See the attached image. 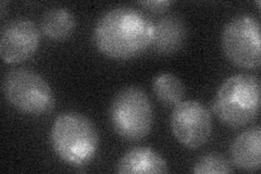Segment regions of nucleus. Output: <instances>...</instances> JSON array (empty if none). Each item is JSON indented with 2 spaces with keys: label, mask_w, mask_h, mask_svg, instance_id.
Returning <instances> with one entry per match:
<instances>
[{
  "label": "nucleus",
  "mask_w": 261,
  "mask_h": 174,
  "mask_svg": "<svg viewBox=\"0 0 261 174\" xmlns=\"http://www.w3.org/2000/svg\"><path fill=\"white\" fill-rule=\"evenodd\" d=\"M153 23L135 8L118 7L97 21L93 39L102 55L127 60L142 55L151 46Z\"/></svg>",
  "instance_id": "f257e3e1"
},
{
  "label": "nucleus",
  "mask_w": 261,
  "mask_h": 174,
  "mask_svg": "<svg viewBox=\"0 0 261 174\" xmlns=\"http://www.w3.org/2000/svg\"><path fill=\"white\" fill-rule=\"evenodd\" d=\"M50 144L62 161L80 167L94 159L99 147V134L85 115L65 112L58 115L53 124Z\"/></svg>",
  "instance_id": "f03ea898"
},
{
  "label": "nucleus",
  "mask_w": 261,
  "mask_h": 174,
  "mask_svg": "<svg viewBox=\"0 0 261 174\" xmlns=\"http://www.w3.org/2000/svg\"><path fill=\"white\" fill-rule=\"evenodd\" d=\"M214 111L224 126L241 129L254 122L260 109V82L251 74H236L216 94Z\"/></svg>",
  "instance_id": "7ed1b4c3"
},
{
  "label": "nucleus",
  "mask_w": 261,
  "mask_h": 174,
  "mask_svg": "<svg viewBox=\"0 0 261 174\" xmlns=\"http://www.w3.org/2000/svg\"><path fill=\"white\" fill-rule=\"evenodd\" d=\"M109 120L116 133L125 140L137 142L150 133L153 109L150 99L141 87L126 86L113 97Z\"/></svg>",
  "instance_id": "20e7f679"
},
{
  "label": "nucleus",
  "mask_w": 261,
  "mask_h": 174,
  "mask_svg": "<svg viewBox=\"0 0 261 174\" xmlns=\"http://www.w3.org/2000/svg\"><path fill=\"white\" fill-rule=\"evenodd\" d=\"M3 92L16 110L31 115H45L55 108L50 85L38 73L18 69L8 72L3 80Z\"/></svg>",
  "instance_id": "39448f33"
},
{
  "label": "nucleus",
  "mask_w": 261,
  "mask_h": 174,
  "mask_svg": "<svg viewBox=\"0 0 261 174\" xmlns=\"http://www.w3.org/2000/svg\"><path fill=\"white\" fill-rule=\"evenodd\" d=\"M221 44L225 57L236 67L256 69L260 65V23L255 16H234L223 28Z\"/></svg>",
  "instance_id": "423d86ee"
},
{
  "label": "nucleus",
  "mask_w": 261,
  "mask_h": 174,
  "mask_svg": "<svg viewBox=\"0 0 261 174\" xmlns=\"http://www.w3.org/2000/svg\"><path fill=\"white\" fill-rule=\"evenodd\" d=\"M172 134L186 148L197 149L212 134V118L208 108L197 101H183L173 108L170 118Z\"/></svg>",
  "instance_id": "0eeeda50"
},
{
  "label": "nucleus",
  "mask_w": 261,
  "mask_h": 174,
  "mask_svg": "<svg viewBox=\"0 0 261 174\" xmlns=\"http://www.w3.org/2000/svg\"><path fill=\"white\" fill-rule=\"evenodd\" d=\"M40 32L34 22L18 19L7 23L2 31L0 56L9 64L25 61L39 47Z\"/></svg>",
  "instance_id": "6e6552de"
},
{
  "label": "nucleus",
  "mask_w": 261,
  "mask_h": 174,
  "mask_svg": "<svg viewBox=\"0 0 261 174\" xmlns=\"http://www.w3.org/2000/svg\"><path fill=\"white\" fill-rule=\"evenodd\" d=\"M186 37L184 21L177 15H167L153 23L151 47L159 55L170 56L181 51Z\"/></svg>",
  "instance_id": "1a4fd4ad"
},
{
  "label": "nucleus",
  "mask_w": 261,
  "mask_h": 174,
  "mask_svg": "<svg viewBox=\"0 0 261 174\" xmlns=\"http://www.w3.org/2000/svg\"><path fill=\"white\" fill-rule=\"evenodd\" d=\"M261 129L252 127L236 137L230 154L233 164L240 170L256 172L261 165Z\"/></svg>",
  "instance_id": "9d476101"
},
{
  "label": "nucleus",
  "mask_w": 261,
  "mask_h": 174,
  "mask_svg": "<svg viewBox=\"0 0 261 174\" xmlns=\"http://www.w3.org/2000/svg\"><path fill=\"white\" fill-rule=\"evenodd\" d=\"M120 174H161L169 172L167 161L149 147H135L119 160Z\"/></svg>",
  "instance_id": "9b49d317"
},
{
  "label": "nucleus",
  "mask_w": 261,
  "mask_h": 174,
  "mask_svg": "<svg viewBox=\"0 0 261 174\" xmlns=\"http://www.w3.org/2000/svg\"><path fill=\"white\" fill-rule=\"evenodd\" d=\"M75 18L65 8H53L43 15L40 30L43 34L53 40L69 38L75 30Z\"/></svg>",
  "instance_id": "f8f14e48"
},
{
  "label": "nucleus",
  "mask_w": 261,
  "mask_h": 174,
  "mask_svg": "<svg viewBox=\"0 0 261 174\" xmlns=\"http://www.w3.org/2000/svg\"><path fill=\"white\" fill-rule=\"evenodd\" d=\"M152 90L158 101L166 107H175L185 97L183 82L172 73H160L152 81Z\"/></svg>",
  "instance_id": "ddd939ff"
},
{
  "label": "nucleus",
  "mask_w": 261,
  "mask_h": 174,
  "mask_svg": "<svg viewBox=\"0 0 261 174\" xmlns=\"http://www.w3.org/2000/svg\"><path fill=\"white\" fill-rule=\"evenodd\" d=\"M232 172L228 160L222 155L215 153L203 155L193 167V173L195 174H227Z\"/></svg>",
  "instance_id": "4468645a"
},
{
  "label": "nucleus",
  "mask_w": 261,
  "mask_h": 174,
  "mask_svg": "<svg viewBox=\"0 0 261 174\" xmlns=\"http://www.w3.org/2000/svg\"><path fill=\"white\" fill-rule=\"evenodd\" d=\"M140 5L151 12L161 13L169 9V7L172 5V2H170V0H151V2L147 0V2H141Z\"/></svg>",
  "instance_id": "2eb2a0df"
},
{
  "label": "nucleus",
  "mask_w": 261,
  "mask_h": 174,
  "mask_svg": "<svg viewBox=\"0 0 261 174\" xmlns=\"http://www.w3.org/2000/svg\"><path fill=\"white\" fill-rule=\"evenodd\" d=\"M6 3H2V4H0V10H2V16H4L5 15V10H6Z\"/></svg>",
  "instance_id": "dca6fc26"
}]
</instances>
